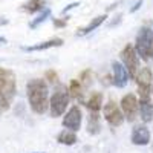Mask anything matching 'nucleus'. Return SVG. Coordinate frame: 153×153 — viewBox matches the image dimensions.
<instances>
[{
	"mask_svg": "<svg viewBox=\"0 0 153 153\" xmlns=\"http://www.w3.org/2000/svg\"><path fill=\"white\" fill-rule=\"evenodd\" d=\"M135 80H136V84H138L139 97H150L152 95V81H153L152 69L143 68L141 71H138Z\"/></svg>",
	"mask_w": 153,
	"mask_h": 153,
	"instance_id": "obj_6",
	"label": "nucleus"
},
{
	"mask_svg": "<svg viewBox=\"0 0 153 153\" xmlns=\"http://www.w3.org/2000/svg\"><path fill=\"white\" fill-rule=\"evenodd\" d=\"M54 26H57V28H63V26H66V20L55 19V20H54Z\"/></svg>",
	"mask_w": 153,
	"mask_h": 153,
	"instance_id": "obj_23",
	"label": "nucleus"
},
{
	"mask_svg": "<svg viewBox=\"0 0 153 153\" xmlns=\"http://www.w3.org/2000/svg\"><path fill=\"white\" fill-rule=\"evenodd\" d=\"M112 71H113V84L117 87H124L129 81V72L127 69L118 61H113L112 63Z\"/></svg>",
	"mask_w": 153,
	"mask_h": 153,
	"instance_id": "obj_10",
	"label": "nucleus"
},
{
	"mask_svg": "<svg viewBox=\"0 0 153 153\" xmlns=\"http://www.w3.org/2000/svg\"><path fill=\"white\" fill-rule=\"evenodd\" d=\"M104 118L112 127H120L124 123V115L115 101H107L104 106Z\"/></svg>",
	"mask_w": 153,
	"mask_h": 153,
	"instance_id": "obj_8",
	"label": "nucleus"
},
{
	"mask_svg": "<svg viewBox=\"0 0 153 153\" xmlns=\"http://www.w3.org/2000/svg\"><path fill=\"white\" fill-rule=\"evenodd\" d=\"M139 104V113L144 123H150L153 120V104L150 97H141V100L138 101Z\"/></svg>",
	"mask_w": 153,
	"mask_h": 153,
	"instance_id": "obj_12",
	"label": "nucleus"
},
{
	"mask_svg": "<svg viewBox=\"0 0 153 153\" xmlns=\"http://www.w3.org/2000/svg\"><path fill=\"white\" fill-rule=\"evenodd\" d=\"M135 51L138 57H141L144 61L153 58V31L150 28L144 26L139 29L135 42Z\"/></svg>",
	"mask_w": 153,
	"mask_h": 153,
	"instance_id": "obj_3",
	"label": "nucleus"
},
{
	"mask_svg": "<svg viewBox=\"0 0 153 153\" xmlns=\"http://www.w3.org/2000/svg\"><path fill=\"white\" fill-rule=\"evenodd\" d=\"M69 92L66 91L65 86H58L55 89V92L52 95V98H51L49 101V110H51V117H61L63 113L66 112L68 106H69Z\"/></svg>",
	"mask_w": 153,
	"mask_h": 153,
	"instance_id": "obj_4",
	"label": "nucleus"
},
{
	"mask_svg": "<svg viewBox=\"0 0 153 153\" xmlns=\"http://www.w3.org/2000/svg\"><path fill=\"white\" fill-rule=\"evenodd\" d=\"M121 107H123V115L124 118L129 121V123H133L136 120V115H138V100L133 94H127L123 97L121 100Z\"/></svg>",
	"mask_w": 153,
	"mask_h": 153,
	"instance_id": "obj_7",
	"label": "nucleus"
},
{
	"mask_svg": "<svg viewBox=\"0 0 153 153\" xmlns=\"http://www.w3.org/2000/svg\"><path fill=\"white\" fill-rule=\"evenodd\" d=\"M26 95L29 101V107L34 113L37 115H43L48 107H49V101H48V84L45 80L40 78H34L26 84Z\"/></svg>",
	"mask_w": 153,
	"mask_h": 153,
	"instance_id": "obj_1",
	"label": "nucleus"
},
{
	"mask_svg": "<svg viewBox=\"0 0 153 153\" xmlns=\"http://www.w3.org/2000/svg\"><path fill=\"white\" fill-rule=\"evenodd\" d=\"M91 75H92V72L89 71V69H86L84 72H81L80 74V83L81 84H84V86H89V83H91Z\"/></svg>",
	"mask_w": 153,
	"mask_h": 153,
	"instance_id": "obj_21",
	"label": "nucleus"
},
{
	"mask_svg": "<svg viewBox=\"0 0 153 153\" xmlns=\"http://www.w3.org/2000/svg\"><path fill=\"white\" fill-rule=\"evenodd\" d=\"M45 76H46V80H48V81H51V83H55V81L58 80V74H57L55 71H52V69L46 71Z\"/></svg>",
	"mask_w": 153,
	"mask_h": 153,
	"instance_id": "obj_22",
	"label": "nucleus"
},
{
	"mask_svg": "<svg viewBox=\"0 0 153 153\" xmlns=\"http://www.w3.org/2000/svg\"><path fill=\"white\" fill-rule=\"evenodd\" d=\"M63 45V40L61 38H52V40H48V42H42L38 45H34V46H26L23 48L25 51L28 52H35V51H46V49H51V48H57V46H61Z\"/></svg>",
	"mask_w": 153,
	"mask_h": 153,
	"instance_id": "obj_13",
	"label": "nucleus"
},
{
	"mask_svg": "<svg viewBox=\"0 0 153 153\" xmlns=\"http://www.w3.org/2000/svg\"><path fill=\"white\" fill-rule=\"evenodd\" d=\"M78 5H80L78 2H75V3H71V5H68V6H66L65 9H63V14H66V12H68V11H71V9H74V8H76V6H78Z\"/></svg>",
	"mask_w": 153,
	"mask_h": 153,
	"instance_id": "obj_24",
	"label": "nucleus"
},
{
	"mask_svg": "<svg viewBox=\"0 0 153 153\" xmlns=\"http://www.w3.org/2000/svg\"><path fill=\"white\" fill-rule=\"evenodd\" d=\"M132 143L135 146H147L150 143V130L146 126H136L132 132Z\"/></svg>",
	"mask_w": 153,
	"mask_h": 153,
	"instance_id": "obj_11",
	"label": "nucleus"
},
{
	"mask_svg": "<svg viewBox=\"0 0 153 153\" xmlns=\"http://www.w3.org/2000/svg\"><path fill=\"white\" fill-rule=\"evenodd\" d=\"M81 120H83V113H81V109L78 106H72L69 109V112L66 113V117L63 118V126L69 130H80L81 127Z\"/></svg>",
	"mask_w": 153,
	"mask_h": 153,
	"instance_id": "obj_9",
	"label": "nucleus"
},
{
	"mask_svg": "<svg viewBox=\"0 0 153 153\" xmlns=\"http://www.w3.org/2000/svg\"><path fill=\"white\" fill-rule=\"evenodd\" d=\"M17 92V83H16V74L0 68V112H6L11 107V103Z\"/></svg>",
	"mask_w": 153,
	"mask_h": 153,
	"instance_id": "obj_2",
	"label": "nucleus"
},
{
	"mask_svg": "<svg viewBox=\"0 0 153 153\" xmlns=\"http://www.w3.org/2000/svg\"><path fill=\"white\" fill-rule=\"evenodd\" d=\"M101 106H103V95H101V92H92L89 100L86 101V107L91 112H98Z\"/></svg>",
	"mask_w": 153,
	"mask_h": 153,
	"instance_id": "obj_14",
	"label": "nucleus"
},
{
	"mask_svg": "<svg viewBox=\"0 0 153 153\" xmlns=\"http://www.w3.org/2000/svg\"><path fill=\"white\" fill-rule=\"evenodd\" d=\"M5 42H6L5 38H3V37H0V43H5Z\"/></svg>",
	"mask_w": 153,
	"mask_h": 153,
	"instance_id": "obj_26",
	"label": "nucleus"
},
{
	"mask_svg": "<svg viewBox=\"0 0 153 153\" xmlns=\"http://www.w3.org/2000/svg\"><path fill=\"white\" fill-rule=\"evenodd\" d=\"M49 16H51V9H45V11H43L42 14L38 16L35 20H32V23L29 25V26H31V28H37L38 25H40V23H43V22H45V20H46Z\"/></svg>",
	"mask_w": 153,
	"mask_h": 153,
	"instance_id": "obj_20",
	"label": "nucleus"
},
{
	"mask_svg": "<svg viewBox=\"0 0 153 153\" xmlns=\"http://www.w3.org/2000/svg\"><path fill=\"white\" fill-rule=\"evenodd\" d=\"M141 5H143V0H138V2L135 3V6L130 9V12H135V11H138L139 8H141Z\"/></svg>",
	"mask_w": 153,
	"mask_h": 153,
	"instance_id": "obj_25",
	"label": "nucleus"
},
{
	"mask_svg": "<svg viewBox=\"0 0 153 153\" xmlns=\"http://www.w3.org/2000/svg\"><path fill=\"white\" fill-rule=\"evenodd\" d=\"M57 141L63 146H74L76 143V135L74 130H63L58 136H57Z\"/></svg>",
	"mask_w": 153,
	"mask_h": 153,
	"instance_id": "obj_16",
	"label": "nucleus"
},
{
	"mask_svg": "<svg viewBox=\"0 0 153 153\" xmlns=\"http://www.w3.org/2000/svg\"><path fill=\"white\" fill-rule=\"evenodd\" d=\"M69 95L72 97V98H81L83 97V92H81V83L78 81V80H72L71 83H69Z\"/></svg>",
	"mask_w": 153,
	"mask_h": 153,
	"instance_id": "obj_19",
	"label": "nucleus"
},
{
	"mask_svg": "<svg viewBox=\"0 0 153 153\" xmlns=\"http://www.w3.org/2000/svg\"><path fill=\"white\" fill-rule=\"evenodd\" d=\"M121 58L124 63V68L129 72V78L135 80V76L139 71V60H138V54L132 45H126L124 49L121 51Z\"/></svg>",
	"mask_w": 153,
	"mask_h": 153,
	"instance_id": "obj_5",
	"label": "nucleus"
},
{
	"mask_svg": "<svg viewBox=\"0 0 153 153\" xmlns=\"http://www.w3.org/2000/svg\"><path fill=\"white\" fill-rule=\"evenodd\" d=\"M87 132L91 135H97L100 133V118H98V112H92L89 117V123H87Z\"/></svg>",
	"mask_w": 153,
	"mask_h": 153,
	"instance_id": "obj_17",
	"label": "nucleus"
},
{
	"mask_svg": "<svg viewBox=\"0 0 153 153\" xmlns=\"http://www.w3.org/2000/svg\"><path fill=\"white\" fill-rule=\"evenodd\" d=\"M43 6H45V0H29V2L23 5V9L29 12V14H34V12L43 9Z\"/></svg>",
	"mask_w": 153,
	"mask_h": 153,
	"instance_id": "obj_18",
	"label": "nucleus"
},
{
	"mask_svg": "<svg viewBox=\"0 0 153 153\" xmlns=\"http://www.w3.org/2000/svg\"><path fill=\"white\" fill-rule=\"evenodd\" d=\"M107 19V14H103V16H98V17H95L91 23L87 25V26H84L83 29H80L78 32H76V35H86V34H89V32H92V31H95L98 26H101L103 25V22Z\"/></svg>",
	"mask_w": 153,
	"mask_h": 153,
	"instance_id": "obj_15",
	"label": "nucleus"
}]
</instances>
